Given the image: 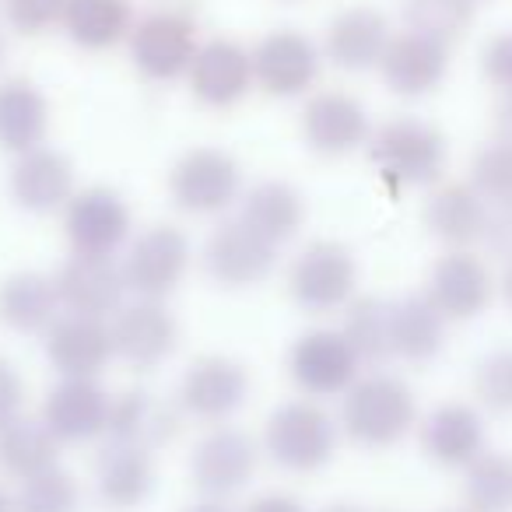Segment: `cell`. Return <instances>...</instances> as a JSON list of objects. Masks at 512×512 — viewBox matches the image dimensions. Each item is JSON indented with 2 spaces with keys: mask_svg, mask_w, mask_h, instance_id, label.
<instances>
[{
  "mask_svg": "<svg viewBox=\"0 0 512 512\" xmlns=\"http://www.w3.org/2000/svg\"><path fill=\"white\" fill-rule=\"evenodd\" d=\"M50 99L29 78L0 81V148L8 155H25L43 148L50 134Z\"/></svg>",
  "mask_w": 512,
  "mask_h": 512,
  "instance_id": "obj_29",
  "label": "cell"
},
{
  "mask_svg": "<svg viewBox=\"0 0 512 512\" xmlns=\"http://www.w3.org/2000/svg\"><path fill=\"white\" fill-rule=\"evenodd\" d=\"M113 393L99 379H60L43 400V421L60 442H92L109 432Z\"/></svg>",
  "mask_w": 512,
  "mask_h": 512,
  "instance_id": "obj_23",
  "label": "cell"
},
{
  "mask_svg": "<svg viewBox=\"0 0 512 512\" xmlns=\"http://www.w3.org/2000/svg\"><path fill=\"white\" fill-rule=\"evenodd\" d=\"M320 512H362L358 505H348V502H334V505H327V509H320Z\"/></svg>",
  "mask_w": 512,
  "mask_h": 512,
  "instance_id": "obj_49",
  "label": "cell"
},
{
  "mask_svg": "<svg viewBox=\"0 0 512 512\" xmlns=\"http://www.w3.org/2000/svg\"><path fill=\"white\" fill-rule=\"evenodd\" d=\"M67 0H4V22L18 36H46V32L64 25Z\"/></svg>",
  "mask_w": 512,
  "mask_h": 512,
  "instance_id": "obj_40",
  "label": "cell"
},
{
  "mask_svg": "<svg viewBox=\"0 0 512 512\" xmlns=\"http://www.w3.org/2000/svg\"><path fill=\"white\" fill-rule=\"evenodd\" d=\"M8 193L29 214L64 211L74 193H78V186H74V162L64 151L50 148V144L15 155L8 172Z\"/></svg>",
  "mask_w": 512,
  "mask_h": 512,
  "instance_id": "obj_21",
  "label": "cell"
},
{
  "mask_svg": "<svg viewBox=\"0 0 512 512\" xmlns=\"http://www.w3.org/2000/svg\"><path fill=\"white\" fill-rule=\"evenodd\" d=\"M421 449L432 463L460 470L484 453V421L470 404L449 400L421 421Z\"/></svg>",
  "mask_w": 512,
  "mask_h": 512,
  "instance_id": "obj_26",
  "label": "cell"
},
{
  "mask_svg": "<svg viewBox=\"0 0 512 512\" xmlns=\"http://www.w3.org/2000/svg\"><path fill=\"white\" fill-rule=\"evenodd\" d=\"M341 432L365 449L397 446L418 425V400L411 386L390 372L358 376L341 397Z\"/></svg>",
  "mask_w": 512,
  "mask_h": 512,
  "instance_id": "obj_1",
  "label": "cell"
},
{
  "mask_svg": "<svg viewBox=\"0 0 512 512\" xmlns=\"http://www.w3.org/2000/svg\"><path fill=\"white\" fill-rule=\"evenodd\" d=\"M495 137L512 144V92L502 95V102L495 106Z\"/></svg>",
  "mask_w": 512,
  "mask_h": 512,
  "instance_id": "obj_45",
  "label": "cell"
},
{
  "mask_svg": "<svg viewBox=\"0 0 512 512\" xmlns=\"http://www.w3.org/2000/svg\"><path fill=\"white\" fill-rule=\"evenodd\" d=\"M43 337L46 358L60 372V379H99L116 358L109 320L64 313Z\"/></svg>",
  "mask_w": 512,
  "mask_h": 512,
  "instance_id": "obj_20",
  "label": "cell"
},
{
  "mask_svg": "<svg viewBox=\"0 0 512 512\" xmlns=\"http://www.w3.org/2000/svg\"><path fill=\"white\" fill-rule=\"evenodd\" d=\"M481 71L502 95L512 92V29L488 39L481 53Z\"/></svg>",
  "mask_w": 512,
  "mask_h": 512,
  "instance_id": "obj_41",
  "label": "cell"
},
{
  "mask_svg": "<svg viewBox=\"0 0 512 512\" xmlns=\"http://www.w3.org/2000/svg\"><path fill=\"white\" fill-rule=\"evenodd\" d=\"M155 453L130 442L106 439L95 456V491L99 502L113 512H134L155 491Z\"/></svg>",
  "mask_w": 512,
  "mask_h": 512,
  "instance_id": "obj_25",
  "label": "cell"
},
{
  "mask_svg": "<svg viewBox=\"0 0 512 512\" xmlns=\"http://www.w3.org/2000/svg\"><path fill=\"white\" fill-rule=\"evenodd\" d=\"M341 421L323 407V400L295 397L274 407L264 421V453L288 474H316L337 456Z\"/></svg>",
  "mask_w": 512,
  "mask_h": 512,
  "instance_id": "obj_2",
  "label": "cell"
},
{
  "mask_svg": "<svg viewBox=\"0 0 512 512\" xmlns=\"http://www.w3.org/2000/svg\"><path fill=\"white\" fill-rule=\"evenodd\" d=\"M239 218L253 232H260L274 246H285L288 239L302 232L309 211L306 197L285 179H260L239 197Z\"/></svg>",
  "mask_w": 512,
  "mask_h": 512,
  "instance_id": "obj_30",
  "label": "cell"
},
{
  "mask_svg": "<svg viewBox=\"0 0 512 512\" xmlns=\"http://www.w3.org/2000/svg\"><path fill=\"white\" fill-rule=\"evenodd\" d=\"M323 46L299 29H274L253 46L256 92L271 99H302L313 95L323 71Z\"/></svg>",
  "mask_w": 512,
  "mask_h": 512,
  "instance_id": "obj_11",
  "label": "cell"
},
{
  "mask_svg": "<svg viewBox=\"0 0 512 512\" xmlns=\"http://www.w3.org/2000/svg\"><path fill=\"white\" fill-rule=\"evenodd\" d=\"M134 22L137 18L130 0H67L60 29L78 50L106 53L113 46L127 43Z\"/></svg>",
  "mask_w": 512,
  "mask_h": 512,
  "instance_id": "obj_31",
  "label": "cell"
},
{
  "mask_svg": "<svg viewBox=\"0 0 512 512\" xmlns=\"http://www.w3.org/2000/svg\"><path fill=\"white\" fill-rule=\"evenodd\" d=\"M64 239L74 256H120L134 239V214L109 186H85L64 207Z\"/></svg>",
  "mask_w": 512,
  "mask_h": 512,
  "instance_id": "obj_9",
  "label": "cell"
},
{
  "mask_svg": "<svg viewBox=\"0 0 512 512\" xmlns=\"http://www.w3.org/2000/svg\"><path fill=\"white\" fill-rule=\"evenodd\" d=\"M64 316L57 274L15 271L0 281V323L15 334H46Z\"/></svg>",
  "mask_w": 512,
  "mask_h": 512,
  "instance_id": "obj_27",
  "label": "cell"
},
{
  "mask_svg": "<svg viewBox=\"0 0 512 512\" xmlns=\"http://www.w3.org/2000/svg\"><path fill=\"white\" fill-rule=\"evenodd\" d=\"M341 334L362 358V365H379L393 358V302L376 295H355L344 309Z\"/></svg>",
  "mask_w": 512,
  "mask_h": 512,
  "instance_id": "obj_34",
  "label": "cell"
},
{
  "mask_svg": "<svg viewBox=\"0 0 512 512\" xmlns=\"http://www.w3.org/2000/svg\"><path fill=\"white\" fill-rule=\"evenodd\" d=\"M25 414V379L8 358L0 355V428Z\"/></svg>",
  "mask_w": 512,
  "mask_h": 512,
  "instance_id": "obj_42",
  "label": "cell"
},
{
  "mask_svg": "<svg viewBox=\"0 0 512 512\" xmlns=\"http://www.w3.org/2000/svg\"><path fill=\"white\" fill-rule=\"evenodd\" d=\"M502 295H505V302L512 306V256L505 260V274H502Z\"/></svg>",
  "mask_w": 512,
  "mask_h": 512,
  "instance_id": "obj_47",
  "label": "cell"
},
{
  "mask_svg": "<svg viewBox=\"0 0 512 512\" xmlns=\"http://www.w3.org/2000/svg\"><path fill=\"white\" fill-rule=\"evenodd\" d=\"M113 327L116 358L137 372H151L172 358L179 344V323L165 302L158 299H130L120 313L109 320Z\"/></svg>",
  "mask_w": 512,
  "mask_h": 512,
  "instance_id": "obj_16",
  "label": "cell"
},
{
  "mask_svg": "<svg viewBox=\"0 0 512 512\" xmlns=\"http://www.w3.org/2000/svg\"><path fill=\"white\" fill-rule=\"evenodd\" d=\"M190 264H193L190 235L179 225H169V221H155V225L141 228L127 242L120 260L130 295L134 299H158V302H165L183 285Z\"/></svg>",
  "mask_w": 512,
  "mask_h": 512,
  "instance_id": "obj_5",
  "label": "cell"
},
{
  "mask_svg": "<svg viewBox=\"0 0 512 512\" xmlns=\"http://www.w3.org/2000/svg\"><path fill=\"white\" fill-rule=\"evenodd\" d=\"M299 127L309 151L323 158L355 155L358 148H369L372 137L369 109L362 106V99L341 92V88H323V92L309 95L306 106H302Z\"/></svg>",
  "mask_w": 512,
  "mask_h": 512,
  "instance_id": "obj_15",
  "label": "cell"
},
{
  "mask_svg": "<svg viewBox=\"0 0 512 512\" xmlns=\"http://www.w3.org/2000/svg\"><path fill=\"white\" fill-rule=\"evenodd\" d=\"M470 186L488 200L491 207L512 204V144L491 141L474 155L470 165Z\"/></svg>",
  "mask_w": 512,
  "mask_h": 512,
  "instance_id": "obj_38",
  "label": "cell"
},
{
  "mask_svg": "<svg viewBox=\"0 0 512 512\" xmlns=\"http://www.w3.org/2000/svg\"><path fill=\"white\" fill-rule=\"evenodd\" d=\"M60 449H64V442L53 435L43 414H36V418L22 414L0 428V470L15 481H29L43 470L60 467Z\"/></svg>",
  "mask_w": 512,
  "mask_h": 512,
  "instance_id": "obj_32",
  "label": "cell"
},
{
  "mask_svg": "<svg viewBox=\"0 0 512 512\" xmlns=\"http://www.w3.org/2000/svg\"><path fill=\"white\" fill-rule=\"evenodd\" d=\"M491 204L470 183H442L425 200V225L449 249H470L484 239Z\"/></svg>",
  "mask_w": 512,
  "mask_h": 512,
  "instance_id": "obj_28",
  "label": "cell"
},
{
  "mask_svg": "<svg viewBox=\"0 0 512 512\" xmlns=\"http://www.w3.org/2000/svg\"><path fill=\"white\" fill-rule=\"evenodd\" d=\"M393 39L390 18L372 4H351L330 18L323 32V57L341 71H372Z\"/></svg>",
  "mask_w": 512,
  "mask_h": 512,
  "instance_id": "obj_22",
  "label": "cell"
},
{
  "mask_svg": "<svg viewBox=\"0 0 512 512\" xmlns=\"http://www.w3.org/2000/svg\"><path fill=\"white\" fill-rule=\"evenodd\" d=\"M463 502L470 512H512V456L484 449L463 467Z\"/></svg>",
  "mask_w": 512,
  "mask_h": 512,
  "instance_id": "obj_35",
  "label": "cell"
},
{
  "mask_svg": "<svg viewBox=\"0 0 512 512\" xmlns=\"http://www.w3.org/2000/svg\"><path fill=\"white\" fill-rule=\"evenodd\" d=\"M81 509V484L71 470L53 467L43 474L18 481L15 512H78Z\"/></svg>",
  "mask_w": 512,
  "mask_h": 512,
  "instance_id": "obj_37",
  "label": "cell"
},
{
  "mask_svg": "<svg viewBox=\"0 0 512 512\" xmlns=\"http://www.w3.org/2000/svg\"><path fill=\"white\" fill-rule=\"evenodd\" d=\"M484 242H488V246L495 249L498 256H505V260L512 256V204H505V207H498V211H491V221H488V232H484Z\"/></svg>",
  "mask_w": 512,
  "mask_h": 512,
  "instance_id": "obj_43",
  "label": "cell"
},
{
  "mask_svg": "<svg viewBox=\"0 0 512 512\" xmlns=\"http://www.w3.org/2000/svg\"><path fill=\"white\" fill-rule=\"evenodd\" d=\"M278 249L281 246L267 242L235 214L207 235L204 249H200V264L214 285L239 292V288H256L271 278L278 267Z\"/></svg>",
  "mask_w": 512,
  "mask_h": 512,
  "instance_id": "obj_10",
  "label": "cell"
},
{
  "mask_svg": "<svg viewBox=\"0 0 512 512\" xmlns=\"http://www.w3.org/2000/svg\"><path fill=\"white\" fill-rule=\"evenodd\" d=\"M200 43L204 39H200L197 22L186 11L162 8L137 18L134 32L127 39V50H130V64H134V71L141 78L165 85V81L186 78Z\"/></svg>",
  "mask_w": 512,
  "mask_h": 512,
  "instance_id": "obj_6",
  "label": "cell"
},
{
  "mask_svg": "<svg viewBox=\"0 0 512 512\" xmlns=\"http://www.w3.org/2000/svg\"><path fill=\"white\" fill-rule=\"evenodd\" d=\"M404 25L435 43L453 46L474 25V0H404Z\"/></svg>",
  "mask_w": 512,
  "mask_h": 512,
  "instance_id": "obj_36",
  "label": "cell"
},
{
  "mask_svg": "<svg viewBox=\"0 0 512 512\" xmlns=\"http://www.w3.org/2000/svg\"><path fill=\"white\" fill-rule=\"evenodd\" d=\"M495 281L481 256L470 249H446L428 271L425 295L446 320H474L488 309Z\"/></svg>",
  "mask_w": 512,
  "mask_h": 512,
  "instance_id": "obj_19",
  "label": "cell"
},
{
  "mask_svg": "<svg viewBox=\"0 0 512 512\" xmlns=\"http://www.w3.org/2000/svg\"><path fill=\"white\" fill-rule=\"evenodd\" d=\"M253 379L246 365L228 355H200L186 365L176 386V400L186 418L204 425H225L242 404H246Z\"/></svg>",
  "mask_w": 512,
  "mask_h": 512,
  "instance_id": "obj_13",
  "label": "cell"
},
{
  "mask_svg": "<svg viewBox=\"0 0 512 512\" xmlns=\"http://www.w3.org/2000/svg\"><path fill=\"white\" fill-rule=\"evenodd\" d=\"M264 446L249 432L235 425H211V432L193 446L190 456V481L204 498H221L242 491L253 481L260 467Z\"/></svg>",
  "mask_w": 512,
  "mask_h": 512,
  "instance_id": "obj_12",
  "label": "cell"
},
{
  "mask_svg": "<svg viewBox=\"0 0 512 512\" xmlns=\"http://www.w3.org/2000/svg\"><path fill=\"white\" fill-rule=\"evenodd\" d=\"M0 512H15V491H8L0 484Z\"/></svg>",
  "mask_w": 512,
  "mask_h": 512,
  "instance_id": "obj_48",
  "label": "cell"
},
{
  "mask_svg": "<svg viewBox=\"0 0 512 512\" xmlns=\"http://www.w3.org/2000/svg\"><path fill=\"white\" fill-rule=\"evenodd\" d=\"M183 512H232L228 509L221 498H200V502H193V505H186Z\"/></svg>",
  "mask_w": 512,
  "mask_h": 512,
  "instance_id": "obj_46",
  "label": "cell"
},
{
  "mask_svg": "<svg viewBox=\"0 0 512 512\" xmlns=\"http://www.w3.org/2000/svg\"><path fill=\"white\" fill-rule=\"evenodd\" d=\"M57 288L64 313L95 316V320H113L130 295L120 260H113V256L71 253L57 271Z\"/></svg>",
  "mask_w": 512,
  "mask_h": 512,
  "instance_id": "obj_18",
  "label": "cell"
},
{
  "mask_svg": "<svg viewBox=\"0 0 512 512\" xmlns=\"http://www.w3.org/2000/svg\"><path fill=\"white\" fill-rule=\"evenodd\" d=\"M169 197L183 214L214 218L242 197V169L221 148H190L169 169Z\"/></svg>",
  "mask_w": 512,
  "mask_h": 512,
  "instance_id": "obj_7",
  "label": "cell"
},
{
  "mask_svg": "<svg viewBox=\"0 0 512 512\" xmlns=\"http://www.w3.org/2000/svg\"><path fill=\"white\" fill-rule=\"evenodd\" d=\"M474 393L491 414H512V348L491 351L477 362Z\"/></svg>",
  "mask_w": 512,
  "mask_h": 512,
  "instance_id": "obj_39",
  "label": "cell"
},
{
  "mask_svg": "<svg viewBox=\"0 0 512 512\" xmlns=\"http://www.w3.org/2000/svg\"><path fill=\"white\" fill-rule=\"evenodd\" d=\"M449 512H470V509H449Z\"/></svg>",
  "mask_w": 512,
  "mask_h": 512,
  "instance_id": "obj_51",
  "label": "cell"
},
{
  "mask_svg": "<svg viewBox=\"0 0 512 512\" xmlns=\"http://www.w3.org/2000/svg\"><path fill=\"white\" fill-rule=\"evenodd\" d=\"M242 512H309V509L295 495H285V491H267V495H256Z\"/></svg>",
  "mask_w": 512,
  "mask_h": 512,
  "instance_id": "obj_44",
  "label": "cell"
},
{
  "mask_svg": "<svg viewBox=\"0 0 512 512\" xmlns=\"http://www.w3.org/2000/svg\"><path fill=\"white\" fill-rule=\"evenodd\" d=\"M446 316L432 306L425 292L393 302V358L404 362H432L446 341Z\"/></svg>",
  "mask_w": 512,
  "mask_h": 512,
  "instance_id": "obj_33",
  "label": "cell"
},
{
  "mask_svg": "<svg viewBox=\"0 0 512 512\" xmlns=\"http://www.w3.org/2000/svg\"><path fill=\"white\" fill-rule=\"evenodd\" d=\"M0 64H4V36H0Z\"/></svg>",
  "mask_w": 512,
  "mask_h": 512,
  "instance_id": "obj_50",
  "label": "cell"
},
{
  "mask_svg": "<svg viewBox=\"0 0 512 512\" xmlns=\"http://www.w3.org/2000/svg\"><path fill=\"white\" fill-rule=\"evenodd\" d=\"M183 407L176 397H162L155 390H120L113 393L109 407V432L106 439L130 442L148 453L172 446L183 432Z\"/></svg>",
  "mask_w": 512,
  "mask_h": 512,
  "instance_id": "obj_17",
  "label": "cell"
},
{
  "mask_svg": "<svg viewBox=\"0 0 512 512\" xmlns=\"http://www.w3.org/2000/svg\"><path fill=\"white\" fill-rule=\"evenodd\" d=\"M183 81L204 109H235L249 92H256L253 50L232 36L204 39Z\"/></svg>",
  "mask_w": 512,
  "mask_h": 512,
  "instance_id": "obj_14",
  "label": "cell"
},
{
  "mask_svg": "<svg viewBox=\"0 0 512 512\" xmlns=\"http://www.w3.org/2000/svg\"><path fill=\"white\" fill-rule=\"evenodd\" d=\"M379 78L386 88L404 99H421V95L435 92L446 81L449 71V46L435 43V39L421 36V32H393L390 46H386L383 60H379Z\"/></svg>",
  "mask_w": 512,
  "mask_h": 512,
  "instance_id": "obj_24",
  "label": "cell"
},
{
  "mask_svg": "<svg viewBox=\"0 0 512 512\" xmlns=\"http://www.w3.org/2000/svg\"><path fill=\"white\" fill-rule=\"evenodd\" d=\"M358 376H362V358L355 355L341 330H306L288 348V379L309 400L344 397Z\"/></svg>",
  "mask_w": 512,
  "mask_h": 512,
  "instance_id": "obj_8",
  "label": "cell"
},
{
  "mask_svg": "<svg viewBox=\"0 0 512 512\" xmlns=\"http://www.w3.org/2000/svg\"><path fill=\"white\" fill-rule=\"evenodd\" d=\"M285 285L302 313H344L348 302L358 295V260L344 242L316 239L292 256Z\"/></svg>",
  "mask_w": 512,
  "mask_h": 512,
  "instance_id": "obj_3",
  "label": "cell"
},
{
  "mask_svg": "<svg viewBox=\"0 0 512 512\" xmlns=\"http://www.w3.org/2000/svg\"><path fill=\"white\" fill-rule=\"evenodd\" d=\"M369 158L393 186H428L446 169V137L418 116H397L372 130Z\"/></svg>",
  "mask_w": 512,
  "mask_h": 512,
  "instance_id": "obj_4",
  "label": "cell"
}]
</instances>
